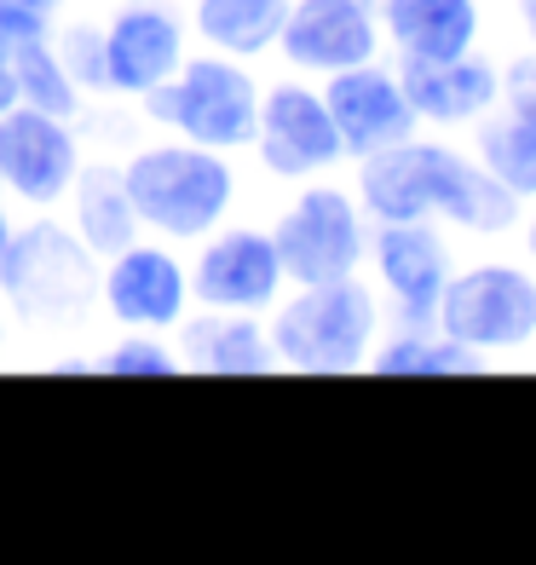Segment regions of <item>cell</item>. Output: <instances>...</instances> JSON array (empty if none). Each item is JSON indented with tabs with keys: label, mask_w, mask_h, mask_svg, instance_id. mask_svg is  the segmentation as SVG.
I'll return each instance as SVG.
<instances>
[{
	"label": "cell",
	"mask_w": 536,
	"mask_h": 565,
	"mask_svg": "<svg viewBox=\"0 0 536 565\" xmlns=\"http://www.w3.org/2000/svg\"><path fill=\"white\" fill-rule=\"evenodd\" d=\"M23 7H35V12H53V18H64V12H75V7H93V0H23Z\"/></svg>",
	"instance_id": "obj_31"
},
{
	"label": "cell",
	"mask_w": 536,
	"mask_h": 565,
	"mask_svg": "<svg viewBox=\"0 0 536 565\" xmlns=\"http://www.w3.org/2000/svg\"><path fill=\"white\" fill-rule=\"evenodd\" d=\"M502 105L514 116H525V121H536V53L507 58V70H502Z\"/></svg>",
	"instance_id": "obj_27"
},
{
	"label": "cell",
	"mask_w": 536,
	"mask_h": 565,
	"mask_svg": "<svg viewBox=\"0 0 536 565\" xmlns=\"http://www.w3.org/2000/svg\"><path fill=\"white\" fill-rule=\"evenodd\" d=\"M271 243L289 282H335L357 277L369 260V214L352 185L335 173L305 179L289 191V202L271 214Z\"/></svg>",
	"instance_id": "obj_5"
},
{
	"label": "cell",
	"mask_w": 536,
	"mask_h": 565,
	"mask_svg": "<svg viewBox=\"0 0 536 565\" xmlns=\"http://www.w3.org/2000/svg\"><path fill=\"white\" fill-rule=\"evenodd\" d=\"M432 220L473 237H502L525 220V196H514L473 150L432 139Z\"/></svg>",
	"instance_id": "obj_16"
},
{
	"label": "cell",
	"mask_w": 536,
	"mask_h": 565,
	"mask_svg": "<svg viewBox=\"0 0 536 565\" xmlns=\"http://www.w3.org/2000/svg\"><path fill=\"white\" fill-rule=\"evenodd\" d=\"M289 289V271L277 260L271 225L225 220L202 243H191V300L208 312H254L266 318Z\"/></svg>",
	"instance_id": "obj_11"
},
{
	"label": "cell",
	"mask_w": 536,
	"mask_h": 565,
	"mask_svg": "<svg viewBox=\"0 0 536 565\" xmlns=\"http://www.w3.org/2000/svg\"><path fill=\"white\" fill-rule=\"evenodd\" d=\"M525 254H530V260H536V214L525 220Z\"/></svg>",
	"instance_id": "obj_33"
},
{
	"label": "cell",
	"mask_w": 536,
	"mask_h": 565,
	"mask_svg": "<svg viewBox=\"0 0 536 565\" xmlns=\"http://www.w3.org/2000/svg\"><path fill=\"white\" fill-rule=\"evenodd\" d=\"M53 46H58L64 70L75 75V87L98 105L105 98V35H98V12H87V7L64 12L53 30Z\"/></svg>",
	"instance_id": "obj_26"
},
{
	"label": "cell",
	"mask_w": 536,
	"mask_h": 565,
	"mask_svg": "<svg viewBox=\"0 0 536 565\" xmlns=\"http://www.w3.org/2000/svg\"><path fill=\"white\" fill-rule=\"evenodd\" d=\"M432 323L468 352H479L484 364L502 352H525L536 347V277L514 260H473L450 271Z\"/></svg>",
	"instance_id": "obj_6"
},
{
	"label": "cell",
	"mask_w": 536,
	"mask_h": 565,
	"mask_svg": "<svg viewBox=\"0 0 536 565\" xmlns=\"http://www.w3.org/2000/svg\"><path fill=\"white\" fill-rule=\"evenodd\" d=\"M12 64V82H18V105H35V110H53V116H69V121H87L93 116V98L75 87V75L64 70L53 35L23 46V53L7 58Z\"/></svg>",
	"instance_id": "obj_24"
},
{
	"label": "cell",
	"mask_w": 536,
	"mask_h": 565,
	"mask_svg": "<svg viewBox=\"0 0 536 565\" xmlns=\"http://www.w3.org/2000/svg\"><path fill=\"white\" fill-rule=\"evenodd\" d=\"M18 220H23V209L7 196V185H0V254H7V243H12V231H18Z\"/></svg>",
	"instance_id": "obj_28"
},
{
	"label": "cell",
	"mask_w": 536,
	"mask_h": 565,
	"mask_svg": "<svg viewBox=\"0 0 536 565\" xmlns=\"http://www.w3.org/2000/svg\"><path fill=\"white\" fill-rule=\"evenodd\" d=\"M248 157L260 162V173L271 185H305V179H323L346 162L335 116L323 105V87L312 75L283 70L277 82H266L260 93V127H254Z\"/></svg>",
	"instance_id": "obj_7"
},
{
	"label": "cell",
	"mask_w": 536,
	"mask_h": 565,
	"mask_svg": "<svg viewBox=\"0 0 536 565\" xmlns=\"http://www.w3.org/2000/svg\"><path fill=\"white\" fill-rule=\"evenodd\" d=\"M473 157L514 196H536V121L496 105L484 121H473Z\"/></svg>",
	"instance_id": "obj_23"
},
{
	"label": "cell",
	"mask_w": 536,
	"mask_h": 565,
	"mask_svg": "<svg viewBox=\"0 0 536 565\" xmlns=\"http://www.w3.org/2000/svg\"><path fill=\"white\" fill-rule=\"evenodd\" d=\"M12 341H18V318L7 312V306H0V364L12 358Z\"/></svg>",
	"instance_id": "obj_29"
},
{
	"label": "cell",
	"mask_w": 536,
	"mask_h": 565,
	"mask_svg": "<svg viewBox=\"0 0 536 565\" xmlns=\"http://www.w3.org/2000/svg\"><path fill=\"white\" fill-rule=\"evenodd\" d=\"M191 254L162 237H139L98 260V318L110 329H162L191 318Z\"/></svg>",
	"instance_id": "obj_10"
},
{
	"label": "cell",
	"mask_w": 536,
	"mask_h": 565,
	"mask_svg": "<svg viewBox=\"0 0 536 565\" xmlns=\"http://www.w3.org/2000/svg\"><path fill=\"white\" fill-rule=\"evenodd\" d=\"M69 225H75V237H82L98 260H110L116 248H127V243H139L144 231H139V214H133V196H127V185H121V162L116 157H87V168H82V179L69 185V196H64V209H58Z\"/></svg>",
	"instance_id": "obj_20"
},
{
	"label": "cell",
	"mask_w": 536,
	"mask_h": 565,
	"mask_svg": "<svg viewBox=\"0 0 536 565\" xmlns=\"http://www.w3.org/2000/svg\"><path fill=\"white\" fill-rule=\"evenodd\" d=\"M12 105H18V82H12V64L0 58V116H7Z\"/></svg>",
	"instance_id": "obj_30"
},
{
	"label": "cell",
	"mask_w": 536,
	"mask_h": 565,
	"mask_svg": "<svg viewBox=\"0 0 536 565\" xmlns=\"http://www.w3.org/2000/svg\"><path fill=\"white\" fill-rule=\"evenodd\" d=\"M519 30H525L530 53H536V0H519Z\"/></svg>",
	"instance_id": "obj_32"
},
{
	"label": "cell",
	"mask_w": 536,
	"mask_h": 565,
	"mask_svg": "<svg viewBox=\"0 0 536 565\" xmlns=\"http://www.w3.org/2000/svg\"><path fill=\"white\" fill-rule=\"evenodd\" d=\"M121 185L133 196V214L144 237H162L191 248L214 225H225L243 202V173L225 150L191 145V139H133L121 150Z\"/></svg>",
	"instance_id": "obj_1"
},
{
	"label": "cell",
	"mask_w": 536,
	"mask_h": 565,
	"mask_svg": "<svg viewBox=\"0 0 536 565\" xmlns=\"http://www.w3.org/2000/svg\"><path fill=\"white\" fill-rule=\"evenodd\" d=\"M369 277L393 323H432L439 295L455 271L450 243L439 220H404V225H369Z\"/></svg>",
	"instance_id": "obj_12"
},
{
	"label": "cell",
	"mask_w": 536,
	"mask_h": 565,
	"mask_svg": "<svg viewBox=\"0 0 536 565\" xmlns=\"http://www.w3.org/2000/svg\"><path fill=\"white\" fill-rule=\"evenodd\" d=\"M260 93H266V82L248 58H225V53H208V46H191V58L173 70V82H162L133 110L157 134L243 157L254 145V127H260Z\"/></svg>",
	"instance_id": "obj_4"
},
{
	"label": "cell",
	"mask_w": 536,
	"mask_h": 565,
	"mask_svg": "<svg viewBox=\"0 0 536 565\" xmlns=\"http://www.w3.org/2000/svg\"><path fill=\"white\" fill-rule=\"evenodd\" d=\"M375 12H380V41L398 53V64L462 58L484 35L479 0H375Z\"/></svg>",
	"instance_id": "obj_19"
},
{
	"label": "cell",
	"mask_w": 536,
	"mask_h": 565,
	"mask_svg": "<svg viewBox=\"0 0 536 565\" xmlns=\"http://www.w3.org/2000/svg\"><path fill=\"white\" fill-rule=\"evenodd\" d=\"M369 370L375 375H468V370H484V358L468 352L462 341H450L439 323H393L380 329Z\"/></svg>",
	"instance_id": "obj_22"
},
{
	"label": "cell",
	"mask_w": 536,
	"mask_h": 565,
	"mask_svg": "<svg viewBox=\"0 0 536 565\" xmlns=\"http://www.w3.org/2000/svg\"><path fill=\"white\" fill-rule=\"evenodd\" d=\"M87 364L105 370V375H185L179 347H173V335H162V329H116Z\"/></svg>",
	"instance_id": "obj_25"
},
{
	"label": "cell",
	"mask_w": 536,
	"mask_h": 565,
	"mask_svg": "<svg viewBox=\"0 0 536 565\" xmlns=\"http://www.w3.org/2000/svg\"><path fill=\"white\" fill-rule=\"evenodd\" d=\"M352 191L364 202L369 225L432 220V139H398L375 157L352 162Z\"/></svg>",
	"instance_id": "obj_17"
},
{
	"label": "cell",
	"mask_w": 536,
	"mask_h": 565,
	"mask_svg": "<svg viewBox=\"0 0 536 565\" xmlns=\"http://www.w3.org/2000/svg\"><path fill=\"white\" fill-rule=\"evenodd\" d=\"M318 87H323L329 116H335V134H341L346 162L375 157V150H387V145H398V139H416V134H421L410 98H404L398 70H387L380 58L323 75Z\"/></svg>",
	"instance_id": "obj_14"
},
{
	"label": "cell",
	"mask_w": 536,
	"mask_h": 565,
	"mask_svg": "<svg viewBox=\"0 0 536 565\" xmlns=\"http://www.w3.org/2000/svg\"><path fill=\"white\" fill-rule=\"evenodd\" d=\"M98 35H105V98L116 105H144L196 46L185 0H110L98 12Z\"/></svg>",
	"instance_id": "obj_8"
},
{
	"label": "cell",
	"mask_w": 536,
	"mask_h": 565,
	"mask_svg": "<svg viewBox=\"0 0 536 565\" xmlns=\"http://www.w3.org/2000/svg\"><path fill=\"white\" fill-rule=\"evenodd\" d=\"M380 329H387V306H380L375 282H364V271L335 282H289L283 300L266 312L277 370H300V375L369 370Z\"/></svg>",
	"instance_id": "obj_3"
},
{
	"label": "cell",
	"mask_w": 536,
	"mask_h": 565,
	"mask_svg": "<svg viewBox=\"0 0 536 565\" xmlns=\"http://www.w3.org/2000/svg\"><path fill=\"white\" fill-rule=\"evenodd\" d=\"M87 157L93 145L82 134V121L35 110V105H12L0 116V185H7V196L23 214H58Z\"/></svg>",
	"instance_id": "obj_9"
},
{
	"label": "cell",
	"mask_w": 536,
	"mask_h": 565,
	"mask_svg": "<svg viewBox=\"0 0 536 565\" xmlns=\"http://www.w3.org/2000/svg\"><path fill=\"white\" fill-rule=\"evenodd\" d=\"M0 306L23 335H82L98 318V254L64 214H23L0 254Z\"/></svg>",
	"instance_id": "obj_2"
},
{
	"label": "cell",
	"mask_w": 536,
	"mask_h": 565,
	"mask_svg": "<svg viewBox=\"0 0 536 565\" xmlns=\"http://www.w3.org/2000/svg\"><path fill=\"white\" fill-rule=\"evenodd\" d=\"M380 12L375 0H289L283 35H277V58L294 75H323L352 70L380 58Z\"/></svg>",
	"instance_id": "obj_13"
},
{
	"label": "cell",
	"mask_w": 536,
	"mask_h": 565,
	"mask_svg": "<svg viewBox=\"0 0 536 565\" xmlns=\"http://www.w3.org/2000/svg\"><path fill=\"white\" fill-rule=\"evenodd\" d=\"M191 41L225 58H271L283 35L289 0H185Z\"/></svg>",
	"instance_id": "obj_21"
},
{
	"label": "cell",
	"mask_w": 536,
	"mask_h": 565,
	"mask_svg": "<svg viewBox=\"0 0 536 565\" xmlns=\"http://www.w3.org/2000/svg\"><path fill=\"white\" fill-rule=\"evenodd\" d=\"M404 98L421 127H439V134H455V127H473L502 105V70L479 53L462 58H410L398 64Z\"/></svg>",
	"instance_id": "obj_15"
},
{
	"label": "cell",
	"mask_w": 536,
	"mask_h": 565,
	"mask_svg": "<svg viewBox=\"0 0 536 565\" xmlns=\"http://www.w3.org/2000/svg\"><path fill=\"white\" fill-rule=\"evenodd\" d=\"M179 364L191 375H271L277 352L266 335V318L254 312H208L191 306V318L173 329Z\"/></svg>",
	"instance_id": "obj_18"
}]
</instances>
